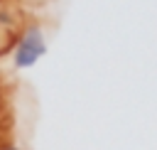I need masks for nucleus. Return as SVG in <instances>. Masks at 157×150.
<instances>
[{"mask_svg": "<svg viewBox=\"0 0 157 150\" xmlns=\"http://www.w3.org/2000/svg\"><path fill=\"white\" fill-rule=\"evenodd\" d=\"M47 52H49V44H47L44 30L39 25H27L22 32H17L15 47L10 52V61H12V66L17 71L32 69Z\"/></svg>", "mask_w": 157, "mask_h": 150, "instance_id": "obj_1", "label": "nucleus"}, {"mask_svg": "<svg viewBox=\"0 0 157 150\" xmlns=\"http://www.w3.org/2000/svg\"><path fill=\"white\" fill-rule=\"evenodd\" d=\"M12 22H15V15L7 7H0V27H12Z\"/></svg>", "mask_w": 157, "mask_h": 150, "instance_id": "obj_2", "label": "nucleus"}, {"mask_svg": "<svg viewBox=\"0 0 157 150\" xmlns=\"http://www.w3.org/2000/svg\"><path fill=\"white\" fill-rule=\"evenodd\" d=\"M0 150H22L17 143H12V140H5V143H0Z\"/></svg>", "mask_w": 157, "mask_h": 150, "instance_id": "obj_3", "label": "nucleus"}]
</instances>
